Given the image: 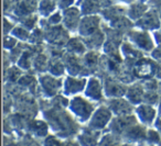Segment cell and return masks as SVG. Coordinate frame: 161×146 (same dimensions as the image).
<instances>
[{
  "mask_svg": "<svg viewBox=\"0 0 161 146\" xmlns=\"http://www.w3.org/2000/svg\"><path fill=\"white\" fill-rule=\"evenodd\" d=\"M41 85L43 87V90L47 96H53L58 90L61 86V81L51 76H42L40 78Z\"/></svg>",
  "mask_w": 161,
  "mask_h": 146,
  "instance_id": "cell-5",
  "label": "cell"
},
{
  "mask_svg": "<svg viewBox=\"0 0 161 146\" xmlns=\"http://www.w3.org/2000/svg\"><path fill=\"white\" fill-rule=\"evenodd\" d=\"M32 82H34V79H33V77H31V76H25V77L21 78V79L19 80V84L25 85V86H30Z\"/></svg>",
  "mask_w": 161,
  "mask_h": 146,
  "instance_id": "cell-36",
  "label": "cell"
},
{
  "mask_svg": "<svg viewBox=\"0 0 161 146\" xmlns=\"http://www.w3.org/2000/svg\"><path fill=\"white\" fill-rule=\"evenodd\" d=\"M3 44H5V47H12L14 44H16V41L14 40V39L11 38H5V42H3Z\"/></svg>",
  "mask_w": 161,
  "mask_h": 146,
  "instance_id": "cell-40",
  "label": "cell"
},
{
  "mask_svg": "<svg viewBox=\"0 0 161 146\" xmlns=\"http://www.w3.org/2000/svg\"><path fill=\"white\" fill-rule=\"evenodd\" d=\"M80 141L83 144H86V145H93V144L96 143V137L93 136L92 133H85L80 136Z\"/></svg>",
  "mask_w": 161,
  "mask_h": 146,
  "instance_id": "cell-31",
  "label": "cell"
},
{
  "mask_svg": "<svg viewBox=\"0 0 161 146\" xmlns=\"http://www.w3.org/2000/svg\"><path fill=\"white\" fill-rule=\"evenodd\" d=\"M104 141L105 142H102V144H107V145L108 144H112V145L113 144H116V142H115L116 139H115V137H113L112 135H107V136L104 138Z\"/></svg>",
  "mask_w": 161,
  "mask_h": 146,
  "instance_id": "cell-41",
  "label": "cell"
},
{
  "mask_svg": "<svg viewBox=\"0 0 161 146\" xmlns=\"http://www.w3.org/2000/svg\"><path fill=\"white\" fill-rule=\"evenodd\" d=\"M36 17H28V18H25V20L22 21V23L25 28L32 29V28L34 27V24H36Z\"/></svg>",
  "mask_w": 161,
  "mask_h": 146,
  "instance_id": "cell-34",
  "label": "cell"
},
{
  "mask_svg": "<svg viewBox=\"0 0 161 146\" xmlns=\"http://www.w3.org/2000/svg\"><path fill=\"white\" fill-rule=\"evenodd\" d=\"M123 52H124V54L129 58H138L141 56V54L139 53L138 51L132 49L131 45H129L128 43H125V44L123 45Z\"/></svg>",
  "mask_w": 161,
  "mask_h": 146,
  "instance_id": "cell-27",
  "label": "cell"
},
{
  "mask_svg": "<svg viewBox=\"0 0 161 146\" xmlns=\"http://www.w3.org/2000/svg\"><path fill=\"white\" fill-rule=\"evenodd\" d=\"M86 95L90 96L93 99L99 100L102 98V88L101 85H99L98 80L95 79V78H92L88 82V87L87 90H86Z\"/></svg>",
  "mask_w": 161,
  "mask_h": 146,
  "instance_id": "cell-15",
  "label": "cell"
},
{
  "mask_svg": "<svg viewBox=\"0 0 161 146\" xmlns=\"http://www.w3.org/2000/svg\"><path fill=\"white\" fill-rule=\"evenodd\" d=\"M146 11V6L143 5H134L130 8L129 16L131 19H140Z\"/></svg>",
  "mask_w": 161,
  "mask_h": 146,
  "instance_id": "cell-24",
  "label": "cell"
},
{
  "mask_svg": "<svg viewBox=\"0 0 161 146\" xmlns=\"http://www.w3.org/2000/svg\"><path fill=\"white\" fill-rule=\"evenodd\" d=\"M154 67L153 64L150 63L149 60H139L138 63H136L135 65V74L138 77H149L153 74Z\"/></svg>",
  "mask_w": 161,
  "mask_h": 146,
  "instance_id": "cell-9",
  "label": "cell"
},
{
  "mask_svg": "<svg viewBox=\"0 0 161 146\" xmlns=\"http://www.w3.org/2000/svg\"><path fill=\"white\" fill-rule=\"evenodd\" d=\"M86 81L85 79H75V78H67L65 82V90L67 93H75L84 88Z\"/></svg>",
  "mask_w": 161,
  "mask_h": 146,
  "instance_id": "cell-13",
  "label": "cell"
},
{
  "mask_svg": "<svg viewBox=\"0 0 161 146\" xmlns=\"http://www.w3.org/2000/svg\"><path fill=\"white\" fill-rule=\"evenodd\" d=\"M85 62L88 66H94V65H96L97 62H98V56L95 53H93V52L92 53H88L85 57Z\"/></svg>",
  "mask_w": 161,
  "mask_h": 146,
  "instance_id": "cell-32",
  "label": "cell"
},
{
  "mask_svg": "<svg viewBox=\"0 0 161 146\" xmlns=\"http://www.w3.org/2000/svg\"><path fill=\"white\" fill-rule=\"evenodd\" d=\"M36 8V0H21L17 6L16 13L19 16H27Z\"/></svg>",
  "mask_w": 161,
  "mask_h": 146,
  "instance_id": "cell-12",
  "label": "cell"
},
{
  "mask_svg": "<svg viewBox=\"0 0 161 146\" xmlns=\"http://www.w3.org/2000/svg\"><path fill=\"white\" fill-rule=\"evenodd\" d=\"M66 64H67V68H69V73L75 75V74H78L80 71V64H78L77 60H76L75 57H73V56H69V57H67Z\"/></svg>",
  "mask_w": 161,
  "mask_h": 146,
  "instance_id": "cell-25",
  "label": "cell"
},
{
  "mask_svg": "<svg viewBox=\"0 0 161 146\" xmlns=\"http://www.w3.org/2000/svg\"><path fill=\"white\" fill-rule=\"evenodd\" d=\"M138 25L143 29H156L160 27V21L154 12H148L140 18L138 21Z\"/></svg>",
  "mask_w": 161,
  "mask_h": 146,
  "instance_id": "cell-10",
  "label": "cell"
},
{
  "mask_svg": "<svg viewBox=\"0 0 161 146\" xmlns=\"http://www.w3.org/2000/svg\"><path fill=\"white\" fill-rule=\"evenodd\" d=\"M14 34L17 36V38L21 39V40H27L28 38H29V34H28L27 30H25L23 28H16V29L14 30Z\"/></svg>",
  "mask_w": 161,
  "mask_h": 146,
  "instance_id": "cell-33",
  "label": "cell"
},
{
  "mask_svg": "<svg viewBox=\"0 0 161 146\" xmlns=\"http://www.w3.org/2000/svg\"><path fill=\"white\" fill-rule=\"evenodd\" d=\"M154 110L150 106H140L138 108V114L139 117L145 123H150L154 117Z\"/></svg>",
  "mask_w": 161,
  "mask_h": 146,
  "instance_id": "cell-16",
  "label": "cell"
},
{
  "mask_svg": "<svg viewBox=\"0 0 161 146\" xmlns=\"http://www.w3.org/2000/svg\"><path fill=\"white\" fill-rule=\"evenodd\" d=\"M47 66V60L44 55H38L34 60V67L39 71H43Z\"/></svg>",
  "mask_w": 161,
  "mask_h": 146,
  "instance_id": "cell-28",
  "label": "cell"
},
{
  "mask_svg": "<svg viewBox=\"0 0 161 146\" xmlns=\"http://www.w3.org/2000/svg\"><path fill=\"white\" fill-rule=\"evenodd\" d=\"M143 99H145L146 101L150 102V103H156V102L158 101V97H157V95H153V93H148V95L145 96Z\"/></svg>",
  "mask_w": 161,
  "mask_h": 146,
  "instance_id": "cell-37",
  "label": "cell"
},
{
  "mask_svg": "<svg viewBox=\"0 0 161 146\" xmlns=\"http://www.w3.org/2000/svg\"><path fill=\"white\" fill-rule=\"evenodd\" d=\"M67 49L71 53L75 54H82L85 52V46L83 45V43L80 42L77 39H72L67 43Z\"/></svg>",
  "mask_w": 161,
  "mask_h": 146,
  "instance_id": "cell-20",
  "label": "cell"
},
{
  "mask_svg": "<svg viewBox=\"0 0 161 146\" xmlns=\"http://www.w3.org/2000/svg\"><path fill=\"white\" fill-rule=\"evenodd\" d=\"M142 88L139 86H134L130 87L127 91V97L130 101H132L134 103H138L142 99Z\"/></svg>",
  "mask_w": 161,
  "mask_h": 146,
  "instance_id": "cell-18",
  "label": "cell"
},
{
  "mask_svg": "<svg viewBox=\"0 0 161 146\" xmlns=\"http://www.w3.org/2000/svg\"><path fill=\"white\" fill-rule=\"evenodd\" d=\"M121 1H126V3H128V1H131V0H121Z\"/></svg>",
  "mask_w": 161,
  "mask_h": 146,
  "instance_id": "cell-47",
  "label": "cell"
},
{
  "mask_svg": "<svg viewBox=\"0 0 161 146\" xmlns=\"http://www.w3.org/2000/svg\"><path fill=\"white\" fill-rule=\"evenodd\" d=\"M131 39L139 47L146 50V51H150L153 47L151 39L147 33H132Z\"/></svg>",
  "mask_w": 161,
  "mask_h": 146,
  "instance_id": "cell-11",
  "label": "cell"
},
{
  "mask_svg": "<svg viewBox=\"0 0 161 146\" xmlns=\"http://www.w3.org/2000/svg\"><path fill=\"white\" fill-rule=\"evenodd\" d=\"M101 1L99 0H84V3H82V11L83 13H94V12L98 11Z\"/></svg>",
  "mask_w": 161,
  "mask_h": 146,
  "instance_id": "cell-17",
  "label": "cell"
},
{
  "mask_svg": "<svg viewBox=\"0 0 161 146\" xmlns=\"http://www.w3.org/2000/svg\"><path fill=\"white\" fill-rule=\"evenodd\" d=\"M47 39L51 43L58 45H62L66 41L67 33L61 27H54L47 33Z\"/></svg>",
  "mask_w": 161,
  "mask_h": 146,
  "instance_id": "cell-7",
  "label": "cell"
},
{
  "mask_svg": "<svg viewBox=\"0 0 161 146\" xmlns=\"http://www.w3.org/2000/svg\"><path fill=\"white\" fill-rule=\"evenodd\" d=\"M112 25L114 29L125 30V29H127V28H129L131 24H130L128 19L124 18V17H117V18H115V20L112 22Z\"/></svg>",
  "mask_w": 161,
  "mask_h": 146,
  "instance_id": "cell-22",
  "label": "cell"
},
{
  "mask_svg": "<svg viewBox=\"0 0 161 146\" xmlns=\"http://www.w3.org/2000/svg\"><path fill=\"white\" fill-rule=\"evenodd\" d=\"M71 109H72V111L82 120L88 119L91 113L93 112L92 104L88 103L86 100H84L83 98H80V97H76L72 100Z\"/></svg>",
  "mask_w": 161,
  "mask_h": 146,
  "instance_id": "cell-1",
  "label": "cell"
},
{
  "mask_svg": "<svg viewBox=\"0 0 161 146\" xmlns=\"http://www.w3.org/2000/svg\"><path fill=\"white\" fill-rule=\"evenodd\" d=\"M110 119V112L106 108H101L97 110V112L93 115L91 126L94 128H102L107 124Z\"/></svg>",
  "mask_w": 161,
  "mask_h": 146,
  "instance_id": "cell-3",
  "label": "cell"
},
{
  "mask_svg": "<svg viewBox=\"0 0 161 146\" xmlns=\"http://www.w3.org/2000/svg\"><path fill=\"white\" fill-rule=\"evenodd\" d=\"M109 107L116 114L127 115L131 112V107L127 101L123 99H113L109 101Z\"/></svg>",
  "mask_w": 161,
  "mask_h": 146,
  "instance_id": "cell-8",
  "label": "cell"
},
{
  "mask_svg": "<svg viewBox=\"0 0 161 146\" xmlns=\"http://www.w3.org/2000/svg\"><path fill=\"white\" fill-rule=\"evenodd\" d=\"M99 1H101V3L103 6H108L110 3V1L109 0H99Z\"/></svg>",
  "mask_w": 161,
  "mask_h": 146,
  "instance_id": "cell-44",
  "label": "cell"
},
{
  "mask_svg": "<svg viewBox=\"0 0 161 146\" xmlns=\"http://www.w3.org/2000/svg\"><path fill=\"white\" fill-rule=\"evenodd\" d=\"M160 113H161V101H160Z\"/></svg>",
  "mask_w": 161,
  "mask_h": 146,
  "instance_id": "cell-48",
  "label": "cell"
},
{
  "mask_svg": "<svg viewBox=\"0 0 161 146\" xmlns=\"http://www.w3.org/2000/svg\"><path fill=\"white\" fill-rule=\"evenodd\" d=\"M146 134H145V131H143L142 128L140 126H134V128H129L126 133V137L131 141H137V139H141V138H145Z\"/></svg>",
  "mask_w": 161,
  "mask_h": 146,
  "instance_id": "cell-19",
  "label": "cell"
},
{
  "mask_svg": "<svg viewBox=\"0 0 161 146\" xmlns=\"http://www.w3.org/2000/svg\"><path fill=\"white\" fill-rule=\"evenodd\" d=\"M74 0H60V7L61 8H67L71 6V3Z\"/></svg>",
  "mask_w": 161,
  "mask_h": 146,
  "instance_id": "cell-42",
  "label": "cell"
},
{
  "mask_svg": "<svg viewBox=\"0 0 161 146\" xmlns=\"http://www.w3.org/2000/svg\"><path fill=\"white\" fill-rule=\"evenodd\" d=\"M50 70L53 75H56V76H60L63 74L64 71V66L61 62H54L53 64L50 66Z\"/></svg>",
  "mask_w": 161,
  "mask_h": 146,
  "instance_id": "cell-29",
  "label": "cell"
},
{
  "mask_svg": "<svg viewBox=\"0 0 161 146\" xmlns=\"http://www.w3.org/2000/svg\"><path fill=\"white\" fill-rule=\"evenodd\" d=\"M30 58H31V52H25L21 58L19 60V65L22 68H29L30 67Z\"/></svg>",
  "mask_w": 161,
  "mask_h": 146,
  "instance_id": "cell-30",
  "label": "cell"
},
{
  "mask_svg": "<svg viewBox=\"0 0 161 146\" xmlns=\"http://www.w3.org/2000/svg\"><path fill=\"white\" fill-rule=\"evenodd\" d=\"M148 137H149L150 141L157 142V141H159V133L156 132V131H149V133H148Z\"/></svg>",
  "mask_w": 161,
  "mask_h": 146,
  "instance_id": "cell-39",
  "label": "cell"
},
{
  "mask_svg": "<svg viewBox=\"0 0 161 146\" xmlns=\"http://www.w3.org/2000/svg\"><path fill=\"white\" fill-rule=\"evenodd\" d=\"M19 76H20V71L17 68H11L8 71V78H9L11 81H16L19 78Z\"/></svg>",
  "mask_w": 161,
  "mask_h": 146,
  "instance_id": "cell-35",
  "label": "cell"
},
{
  "mask_svg": "<svg viewBox=\"0 0 161 146\" xmlns=\"http://www.w3.org/2000/svg\"><path fill=\"white\" fill-rule=\"evenodd\" d=\"M99 19L97 17H86L80 23V33L84 36H90L97 32Z\"/></svg>",
  "mask_w": 161,
  "mask_h": 146,
  "instance_id": "cell-2",
  "label": "cell"
},
{
  "mask_svg": "<svg viewBox=\"0 0 161 146\" xmlns=\"http://www.w3.org/2000/svg\"><path fill=\"white\" fill-rule=\"evenodd\" d=\"M30 128H31L36 135H39V136H42V135L47 134V124L40 121L32 122V123L30 124Z\"/></svg>",
  "mask_w": 161,
  "mask_h": 146,
  "instance_id": "cell-21",
  "label": "cell"
},
{
  "mask_svg": "<svg viewBox=\"0 0 161 146\" xmlns=\"http://www.w3.org/2000/svg\"><path fill=\"white\" fill-rule=\"evenodd\" d=\"M103 40H104L103 34H102L101 32H97V33L95 32L92 35L88 36L87 43L90 44V46H92V47H98L99 45L103 43Z\"/></svg>",
  "mask_w": 161,
  "mask_h": 146,
  "instance_id": "cell-23",
  "label": "cell"
},
{
  "mask_svg": "<svg viewBox=\"0 0 161 146\" xmlns=\"http://www.w3.org/2000/svg\"><path fill=\"white\" fill-rule=\"evenodd\" d=\"M136 122L134 117L131 115H123V117H118V119L114 120L112 124V130L114 133H121L125 132L127 128H129L132 124Z\"/></svg>",
  "mask_w": 161,
  "mask_h": 146,
  "instance_id": "cell-4",
  "label": "cell"
},
{
  "mask_svg": "<svg viewBox=\"0 0 161 146\" xmlns=\"http://www.w3.org/2000/svg\"><path fill=\"white\" fill-rule=\"evenodd\" d=\"M64 23L69 29L74 30L80 23V11L77 8H69L64 12Z\"/></svg>",
  "mask_w": 161,
  "mask_h": 146,
  "instance_id": "cell-6",
  "label": "cell"
},
{
  "mask_svg": "<svg viewBox=\"0 0 161 146\" xmlns=\"http://www.w3.org/2000/svg\"><path fill=\"white\" fill-rule=\"evenodd\" d=\"M156 125H157V128H158V130L161 132V120H158V121H157Z\"/></svg>",
  "mask_w": 161,
  "mask_h": 146,
  "instance_id": "cell-45",
  "label": "cell"
},
{
  "mask_svg": "<svg viewBox=\"0 0 161 146\" xmlns=\"http://www.w3.org/2000/svg\"><path fill=\"white\" fill-rule=\"evenodd\" d=\"M106 93L108 96H112V97H120L124 93L126 92L125 87H123L121 85L117 84V82L110 81V80H107L106 81Z\"/></svg>",
  "mask_w": 161,
  "mask_h": 146,
  "instance_id": "cell-14",
  "label": "cell"
},
{
  "mask_svg": "<svg viewBox=\"0 0 161 146\" xmlns=\"http://www.w3.org/2000/svg\"><path fill=\"white\" fill-rule=\"evenodd\" d=\"M45 144L47 145H50V144H53V145H58V142H56L55 138H53V137H47V141H45Z\"/></svg>",
  "mask_w": 161,
  "mask_h": 146,
  "instance_id": "cell-43",
  "label": "cell"
},
{
  "mask_svg": "<svg viewBox=\"0 0 161 146\" xmlns=\"http://www.w3.org/2000/svg\"><path fill=\"white\" fill-rule=\"evenodd\" d=\"M54 7H55V5H54L52 0H42L40 3V12L42 14H44V16H47V14L51 13L53 11Z\"/></svg>",
  "mask_w": 161,
  "mask_h": 146,
  "instance_id": "cell-26",
  "label": "cell"
},
{
  "mask_svg": "<svg viewBox=\"0 0 161 146\" xmlns=\"http://www.w3.org/2000/svg\"><path fill=\"white\" fill-rule=\"evenodd\" d=\"M157 76H158L159 78H161V66L157 69Z\"/></svg>",
  "mask_w": 161,
  "mask_h": 146,
  "instance_id": "cell-46",
  "label": "cell"
},
{
  "mask_svg": "<svg viewBox=\"0 0 161 146\" xmlns=\"http://www.w3.org/2000/svg\"><path fill=\"white\" fill-rule=\"evenodd\" d=\"M61 20H62V18H61L60 13H55L50 18L49 21H50L51 24H58V22H61Z\"/></svg>",
  "mask_w": 161,
  "mask_h": 146,
  "instance_id": "cell-38",
  "label": "cell"
}]
</instances>
